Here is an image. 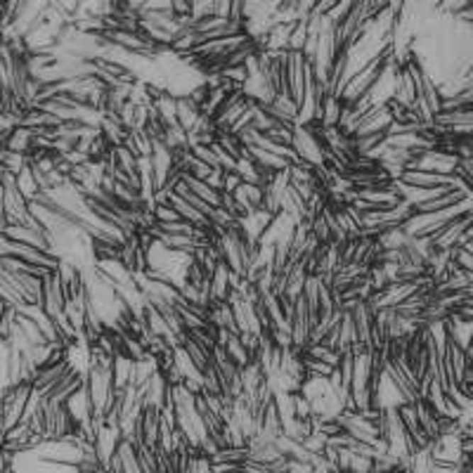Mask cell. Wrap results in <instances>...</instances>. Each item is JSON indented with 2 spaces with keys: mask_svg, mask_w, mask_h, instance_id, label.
I'll use <instances>...</instances> for the list:
<instances>
[{
  "mask_svg": "<svg viewBox=\"0 0 473 473\" xmlns=\"http://www.w3.org/2000/svg\"><path fill=\"white\" fill-rule=\"evenodd\" d=\"M182 180L187 182L189 192L199 196L201 201H206L211 208H221V204H223V192H218V189L208 187L204 180H194V178H189V175H182Z\"/></svg>",
  "mask_w": 473,
  "mask_h": 473,
  "instance_id": "277c9868",
  "label": "cell"
},
{
  "mask_svg": "<svg viewBox=\"0 0 473 473\" xmlns=\"http://www.w3.org/2000/svg\"><path fill=\"white\" fill-rule=\"evenodd\" d=\"M15 185H17V189H19V194H22L29 204H31V201H36V199H38V194L43 192L40 182L36 180V175H33L31 164H26V166H24V171L17 175V178H15Z\"/></svg>",
  "mask_w": 473,
  "mask_h": 473,
  "instance_id": "7a4b0ae2",
  "label": "cell"
},
{
  "mask_svg": "<svg viewBox=\"0 0 473 473\" xmlns=\"http://www.w3.org/2000/svg\"><path fill=\"white\" fill-rule=\"evenodd\" d=\"M225 352H228L232 362L237 365V369H244L246 365H251V355H249V350L244 348L242 338H239L237 334H232V336L228 338V343H225Z\"/></svg>",
  "mask_w": 473,
  "mask_h": 473,
  "instance_id": "5b68a950",
  "label": "cell"
},
{
  "mask_svg": "<svg viewBox=\"0 0 473 473\" xmlns=\"http://www.w3.org/2000/svg\"><path fill=\"white\" fill-rule=\"evenodd\" d=\"M303 352H306V355H310L313 360H320V362L331 365V367H338V362H341V352L334 350V348H329V345H322V343L310 345V348L303 350Z\"/></svg>",
  "mask_w": 473,
  "mask_h": 473,
  "instance_id": "52a82bcc",
  "label": "cell"
},
{
  "mask_svg": "<svg viewBox=\"0 0 473 473\" xmlns=\"http://www.w3.org/2000/svg\"><path fill=\"white\" fill-rule=\"evenodd\" d=\"M133 367H135V360H130L128 355H116L114 357V365H111V379H114L116 391H123V388L130 386Z\"/></svg>",
  "mask_w": 473,
  "mask_h": 473,
  "instance_id": "3957f363",
  "label": "cell"
},
{
  "mask_svg": "<svg viewBox=\"0 0 473 473\" xmlns=\"http://www.w3.org/2000/svg\"><path fill=\"white\" fill-rule=\"evenodd\" d=\"M242 185H244V180L237 171H228L223 175V194H235Z\"/></svg>",
  "mask_w": 473,
  "mask_h": 473,
  "instance_id": "9c48e42d",
  "label": "cell"
},
{
  "mask_svg": "<svg viewBox=\"0 0 473 473\" xmlns=\"http://www.w3.org/2000/svg\"><path fill=\"white\" fill-rule=\"evenodd\" d=\"M310 40L308 31V19H301L291 26V33H289V52H303Z\"/></svg>",
  "mask_w": 473,
  "mask_h": 473,
  "instance_id": "8992f818",
  "label": "cell"
},
{
  "mask_svg": "<svg viewBox=\"0 0 473 473\" xmlns=\"http://www.w3.org/2000/svg\"><path fill=\"white\" fill-rule=\"evenodd\" d=\"M154 221L157 223H178V221H185V218H182L171 204H157V206H154Z\"/></svg>",
  "mask_w": 473,
  "mask_h": 473,
  "instance_id": "ba28073f",
  "label": "cell"
},
{
  "mask_svg": "<svg viewBox=\"0 0 473 473\" xmlns=\"http://www.w3.org/2000/svg\"><path fill=\"white\" fill-rule=\"evenodd\" d=\"M33 130L24 128V126H15V128L10 130L8 140H5V147H8L10 152L15 154H24V157H29L33 152Z\"/></svg>",
  "mask_w": 473,
  "mask_h": 473,
  "instance_id": "6da1fadb",
  "label": "cell"
}]
</instances>
